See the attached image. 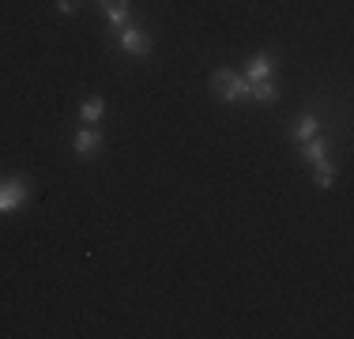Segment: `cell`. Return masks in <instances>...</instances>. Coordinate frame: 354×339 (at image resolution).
I'll use <instances>...</instances> for the list:
<instances>
[{
    "mask_svg": "<svg viewBox=\"0 0 354 339\" xmlns=\"http://www.w3.org/2000/svg\"><path fill=\"white\" fill-rule=\"evenodd\" d=\"M275 68H279V57L275 53H257L245 61V80L260 83V80H275Z\"/></svg>",
    "mask_w": 354,
    "mask_h": 339,
    "instance_id": "5b68a950",
    "label": "cell"
},
{
    "mask_svg": "<svg viewBox=\"0 0 354 339\" xmlns=\"http://www.w3.org/2000/svg\"><path fill=\"white\" fill-rule=\"evenodd\" d=\"M57 12H64V15H75V12H80V0H57Z\"/></svg>",
    "mask_w": 354,
    "mask_h": 339,
    "instance_id": "7c38bea8",
    "label": "cell"
},
{
    "mask_svg": "<svg viewBox=\"0 0 354 339\" xmlns=\"http://www.w3.org/2000/svg\"><path fill=\"white\" fill-rule=\"evenodd\" d=\"M30 192H35L30 177H23V174H0V215H15V211L30 200Z\"/></svg>",
    "mask_w": 354,
    "mask_h": 339,
    "instance_id": "7a4b0ae2",
    "label": "cell"
},
{
    "mask_svg": "<svg viewBox=\"0 0 354 339\" xmlns=\"http://www.w3.org/2000/svg\"><path fill=\"white\" fill-rule=\"evenodd\" d=\"M249 102H260V106H272V102H279V83H275V80L249 83Z\"/></svg>",
    "mask_w": 354,
    "mask_h": 339,
    "instance_id": "9c48e42d",
    "label": "cell"
},
{
    "mask_svg": "<svg viewBox=\"0 0 354 339\" xmlns=\"http://www.w3.org/2000/svg\"><path fill=\"white\" fill-rule=\"evenodd\" d=\"M212 95L226 106H238V102H249V80L234 68H215L212 72Z\"/></svg>",
    "mask_w": 354,
    "mask_h": 339,
    "instance_id": "6da1fadb",
    "label": "cell"
},
{
    "mask_svg": "<svg viewBox=\"0 0 354 339\" xmlns=\"http://www.w3.org/2000/svg\"><path fill=\"white\" fill-rule=\"evenodd\" d=\"M102 143H106V136L98 132V125H83V129L75 132V140H72V151H75L80 163H91V158L102 155Z\"/></svg>",
    "mask_w": 354,
    "mask_h": 339,
    "instance_id": "277c9868",
    "label": "cell"
},
{
    "mask_svg": "<svg viewBox=\"0 0 354 339\" xmlns=\"http://www.w3.org/2000/svg\"><path fill=\"white\" fill-rule=\"evenodd\" d=\"M98 8L106 12V19H109V27H113V30H121V27H129V23H132V4H129V0H98Z\"/></svg>",
    "mask_w": 354,
    "mask_h": 339,
    "instance_id": "8992f818",
    "label": "cell"
},
{
    "mask_svg": "<svg viewBox=\"0 0 354 339\" xmlns=\"http://www.w3.org/2000/svg\"><path fill=\"white\" fill-rule=\"evenodd\" d=\"M335 177H339V170H335L332 158H320V163H313V181H317V189H335Z\"/></svg>",
    "mask_w": 354,
    "mask_h": 339,
    "instance_id": "30bf717a",
    "label": "cell"
},
{
    "mask_svg": "<svg viewBox=\"0 0 354 339\" xmlns=\"http://www.w3.org/2000/svg\"><path fill=\"white\" fill-rule=\"evenodd\" d=\"M298 155H301V163H320V158H328V136H313V140H306V143H298Z\"/></svg>",
    "mask_w": 354,
    "mask_h": 339,
    "instance_id": "ba28073f",
    "label": "cell"
},
{
    "mask_svg": "<svg viewBox=\"0 0 354 339\" xmlns=\"http://www.w3.org/2000/svg\"><path fill=\"white\" fill-rule=\"evenodd\" d=\"M317 132H320V117L313 113V109H306L301 117H294V125H290V132H286V136H290L294 143H306V140H313Z\"/></svg>",
    "mask_w": 354,
    "mask_h": 339,
    "instance_id": "52a82bcc",
    "label": "cell"
},
{
    "mask_svg": "<svg viewBox=\"0 0 354 339\" xmlns=\"http://www.w3.org/2000/svg\"><path fill=\"white\" fill-rule=\"evenodd\" d=\"M102 113H106V102L98 95L83 98V106H80V121L83 125H98V121H102Z\"/></svg>",
    "mask_w": 354,
    "mask_h": 339,
    "instance_id": "8fae6325",
    "label": "cell"
},
{
    "mask_svg": "<svg viewBox=\"0 0 354 339\" xmlns=\"http://www.w3.org/2000/svg\"><path fill=\"white\" fill-rule=\"evenodd\" d=\"M113 46L121 49V53H129V57H147L151 49H155V34H151L147 27H140V23L132 19L129 27H121V30H117Z\"/></svg>",
    "mask_w": 354,
    "mask_h": 339,
    "instance_id": "3957f363",
    "label": "cell"
}]
</instances>
